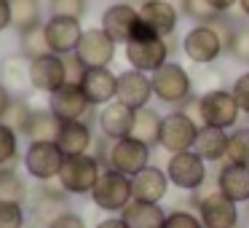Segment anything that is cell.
Masks as SVG:
<instances>
[{
    "mask_svg": "<svg viewBox=\"0 0 249 228\" xmlns=\"http://www.w3.org/2000/svg\"><path fill=\"white\" fill-rule=\"evenodd\" d=\"M193 204L198 212L204 228H238L241 215H238V204L228 199L222 190H209V193H193Z\"/></svg>",
    "mask_w": 249,
    "mask_h": 228,
    "instance_id": "cell-11",
    "label": "cell"
},
{
    "mask_svg": "<svg viewBox=\"0 0 249 228\" xmlns=\"http://www.w3.org/2000/svg\"><path fill=\"white\" fill-rule=\"evenodd\" d=\"M11 97H14V94L6 89V83L0 81V118H3V113H6V108H8V102H11Z\"/></svg>",
    "mask_w": 249,
    "mask_h": 228,
    "instance_id": "cell-47",
    "label": "cell"
},
{
    "mask_svg": "<svg viewBox=\"0 0 249 228\" xmlns=\"http://www.w3.org/2000/svg\"><path fill=\"white\" fill-rule=\"evenodd\" d=\"M228 137H231V132H228V129H217V126H204V124H201L193 151L198 153L206 164H225Z\"/></svg>",
    "mask_w": 249,
    "mask_h": 228,
    "instance_id": "cell-25",
    "label": "cell"
},
{
    "mask_svg": "<svg viewBox=\"0 0 249 228\" xmlns=\"http://www.w3.org/2000/svg\"><path fill=\"white\" fill-rule=\"evenodd\" d=\"M30 183L17 172V169H0V201H19L27 204L30 201Z\"/></svg>",
    "mask_w": 249,
    "mask_h": 228,
    "instance_id": "cell-31",
    "label": "cell"
},
{
    "mask_svg": "<svg viewBox=\"0 0 249 228\" xmlns=\"http://www.w3.org/2000/svg\"><path fill=\"white\" fill-rule=\"evenodd\" d=\"M228 54H231L238 65L249 67V22H238L236 35H233L231 46H228Z\"/></svg>",
    "mask_w": 249,
    "mask_h": 228,
    "instance_id": "cell-39",
    "label": "cell"
},
{
    "mask_svg": "<svg viewBox=\"0 0 249 228\" xmlns=\"http://www.w3.org/2000/svg\"><path fill=\"white\" fill-rule=\"evenodd\" d=\"M137 24H140V8L129 0H118V3H110L102 11L99 19V27L110 35L118 46L129 43V38L134 35Z\"/></svg>",
    "mask_w": 249,
    "mask_h": 228,
    "instance_id": "cell-14",
    "label": "cell"
},
{
    "mask_svg": "<svg viewBox=\"0 0 249 228\" xmlns=\"http://www.w3.org/2000/svg\"><path fill=\"white\" fill-rule=\"evenodd\" d=\"M166 174L172 180L174 188L188 190V193H196L206 185L209 180V172H206V161L198 156L196 151H182V153H172L166 161Z\"/></svg>",
    "mask_w": 249,
    "mask_h": 228,
    "instance_id": "cell-12",
    "label": "cell"
},
{
    "mask_svg": "<svg viewBox=\"0 0 249 228\" xmlns=\"http://www.w3.org/2000/svg\"><path fill=\"white\" fill-rule=\"evenodd\" d=\"M0 81L6 83V89L11 94H24V89L30 86V62L22 57H11L0 65Z\"/></svg>",
    "mask_w": 249,
    "mask_h": 228,
    "instance_id": "cell-30",
    "label": "cell"
},
{
    "mask_svg": "<svg viewBox=\"0 0 249 228\" xmlns=\"http://www.w3.org/2000/svg\"><path fill=\"white\" fill-rule=\"evenodd\" d=\"M51 228H89V226H86V220H83V217L78 215V212L67 209V212H62V215L56 217Z\"/></svg>",
    "mask_w": 249,
    "mask_h": 228,
    "instance_id": "cell-43",
    "label": "cell"
},
{
    "mask_svg": "<svg viewBox=\"0 0 249 228\" xmlns=\"http://www.w3.org/2000/svg\"><path fill=\"white\" fill-rule=\"evenodd\" d=\"M65 158L67 156L56 145V140H35V142H27V148H24L22 167L35 183H49V180L59 177Z\"/></svg>",
    "mask_w": 249,
    "mask_h": 228,
    "instance_id": "cell-6",
    "label": "cell"
},
{
    "mask_svg": "<svg viewBox=\"0 0 249 228\" xmlns=\"http://www.w3.org/2000/svg\"><path fill=\"white\" fill-rule=\"evenodd\" d=\"M247 215H249V201H247Z\"/></svg>",
    "mask_w": 249,
    "mask_h": 228,
    "instance_id": "cell-49",
    "label": "cell"
},
{
    "mask_svg": "<svg viewBox=\"0 0 249 228\" xmlns=\"http://www.w3.org/2000/svg\"><path fill=\"white\" fill-rule=\"evenodd\" d=\"M236 11L241 14L244 19L249 22V0H238V6H236Z\"/></svg>",
    "mask_w": 249,
    "mask_h": 228,
    "instance_id": "cell-48",
    "label": "cell"
},
{
    "mask_svg": "<svg viewBox=\"0 0 249 228\" xmlns=\"http://www.w3.org/2000/svg\"><path fill=\"white\" fill-rule=\"evenodd\" d=\"M177 6L182 11V17H188L193 24H212L222 17L209 0H179Z\"/></svg>",
    "mask_w": 249,
    "mask_h": 228,
    "instance_id": "cell-35",
    "label": "cell"
},
{
    "mask_svg": "<svg viewBox=\"0 0 249 228\" xmlns=\"http://www.w3.org/2000/svg\"><path fill=\"white\" fill-rule=\"evenodd\" d=\"M161 121L163 113H158L156 108H140L134 115V126H131V137L150 148H158V137H161Z\"/></svg>",
    "mask_w": 249,
    "mask_h": 228,
    "instance_id": "cell-27",
    "label": "cell"
},
{
    "mask_svg": "<svg viewBox=\"0 0 249 228\" xmlns=\"http://www.w3.org/2000/svg\"><path fill=\"white\" fill-rule=\"evenodd\" d=\"M94 129L89 121H65L56 134V145L62 148L65 156H83V153H94Z\"/></svg>",
    "mask_w": 249,
    "mask_h": 228,
    "instance_id": "cell-23",
    "label": "cell"
},
{
    "mask_svg": "<svg viewBox=\"0 0 249 228\" xmlns=\"http://www.w3.org/2000/svg\"><path fill=\"white\" fill-rule=\"evenodd\" d=\"M11 27V0H0V33Z\"/></svg>",
    "mask_w": 249,
    "mask_h": 228,
    "instance_id": "cell-44",
    "label": "cell"
},
{
    "mask_svg": "<svg viewBox=\"0 0 249 228\" xmlns=\"http://www.w3.org/2000/svg\"><path fill=\"white\" fill-rule=\"evenodd\" d=\"M59 126H62V121L56 118L49 108H35L33 110V118H30V124H27V129H24L22 137H27V142H35V140H56Z\"/></svg>",
    "mask_w": 249,
    "mask_h": 228,
    "instance_id": "cell-29",
    "label": "cell"
},
{
    "mask_svg": "<svg viewBox=\"0 0 249 228\" xmlns=\"http://www.w3.org/2000/svg\"><path fill=\"white\" fill-rule=\"evenodd\" d=\"M49 110L65 124V121H86L94 105L83 94L81 83H65L54 94H49Z\"/></svg>",
    "mask_w": 249,
    "mask_h": 228,
    "instance_id": "cell-15",
    "label": "cell"
},
{
    "mask_svg": "<svg viewBox=\"0 0 249 228\" xmlns=\"http://www.w3.org/2000/svg\"><path fill=\"white\" fill-rule=\"evenodd\" d=\"M209 3H212V6H214L220 14H231L233 8L238 6V0H209Z\"/></svg>",
    "mask_w": 249,
    "mask_h": 228,
    "instance_id": "cell-46",
    "label": "cell"
},
{
    "mask_svg": "<svg viewBox=\"0 0 249 228\" xmlns=\"http://www.w3.org/2000/svg\"><path fill=\"white\" fill-rule=\"evenodd\" d=\"M169 185H172V180H169L166 169L156 167V164L145 167L142 172H137L131 177V190H134V199H140V201H156V204H161L169 193Z\"/></svg>",
    "mask_w": 249,
    "mask_h": 228,
    "instance_id": "cell-22",
    "label": "cell"
},
{
    "mask_svg": "<svg viewBox=\"0 0 249 228\" xmlns=\"http://www.w3.org/2000/svg\"><path fill=\"white\" fill-rule=\"evenodd\" d=\"M67 83V67L65 57L59 54H43L30 62V86L40 94H54Z\"/></svg>",
    "mask_w": 249,
    "mask_h": 228,
    "instance_id": "cell-17",
    "label": "cell"
},
{
    "mask_svg": "<svg viewBox=\"0 0 249 228\" xmlns=\"http://www.w3.org/2000/svg\"><path fill=\"white\" fill-rule=\"evenodd\" d=\"M89 14V0H49V17L81 19Z\"/></svg>",
    "mask_w": 249,
    "mask_h": 228,
    "instance_id": "cell-38",
    "label": "cell"
},
{
    "mask_svg": "<svg viewBox=\"0 0 249 228\" xmlns=\"http://www.w3.org/2000/svg\"><path fill=\"white\" fill-rule=\"evenodd\" d=\"M201 124L193 121L188 113H182L179 108L163 113L161 121V137H158V148L166 151L169 156L172 153H182V151H193L196 137H198Z\"/></svg>",
    "mask_w": 249,
    "mask_h": 228,
    "instance_id": "cell-10",
    "label": "cell"
},
{
    "mask_svg": "<svg viewBox=\"0 0 249 228\" xmlns=\"http://www.w3.org/2000/svg\"><path fill=\"white\" fill-rule=\"evenodd\" d=\"M225 161L249 167V126H236V129H231Z\"/></svg>",
    "mask_w": 249,
    "mask_h": 228,
    "instance_id": "cell-36",
    "label": "cell"
},
{
    "mask_svg": "<svg viewBox=\"0 0 249 228\" xmlns=\"http://www.w3.org/2000/svg\"><path fill=\"white\" fill-rule=\"evenodd\" d=\"M43 33L51 54L67 57L75 54L78 43L83 38V24L81 19H70V17H49L43 22Z\"/></svg>",
    "mask_w": 249,
    "mask_h": 228,
    "instance_id": "cell-16",
    "label": "cell"
},
{
    "mask_svg": "<svg viewBox=\"0 0 249 228\" xmlns=\"http://www.w3.org/2000/svg\"><path fill=\"white\" fill-rule=\"evenodd\" d=\"M137 110H131L129 105H124L121 99L102 105L97 113V126L99 134L107 140H121V137H131V126H134Z\"/></svg>",
    "mask_w": 249,
    "mask_h": 228,
    "instance_id": "cell-19",
    "label": "cell"
},
{
    "mask_svg": "<svg viewBox=\"0 0 249 228\" xmlns=\"http://www.w3.org/2000/svg\"><path fill=\"white\" fill-rule=\"evenodd\" d=\"M43 22L46 19L40 0H11V27L17 30V35L24 30L40 27Z\"/></svg>",
    "mask_w": 249,
    "mask_h": 228,
    "instance_id": "cell-28",
    "label": "cell"
},
{
    "mask_svg": "<svg viewBox=\"0 0 249 228\" xmlns=\"http://www.w3.org/2000/svg\"><path fill=\"white\" fill-rule=\"evenodd\" d=\"M179 51L185 54V59L198 65V67H209V65H214L222 54H228L220 33L214 30V24H193V27L182 35Z\"/></svg>",
    "mask_w": 249,
    "mask_h": 228,
    "instance_id": "cell-7",
    "label": "cell"
},
{
    "mask_svg": "<svg viewBox=\"0 0 249 228\" xmlns=\"http://www.w3.org/2000/svg\"><path fill=\"white\" fill-rule=\"evenodd\" d=\"M163 228H204V223H201L198 212L185 209V207H177V209L166 212Z\"/></svg>",
    "mask_w": 249,
    "mask_h": 228,
    "instance_id": "cell-40",
    "label": "cell"
},
{
    "mask_svg": "<svg viewBox=\"0 0 249 228\" xmlns=\"http://www.w3.org/2000/svg\"><path fill=\"white\" fill-rule=\"evenodd\" d=\"M105 164L99 161L94 153H83V156H67L59 172V185L70 196H89L97 185L99 174H102Z\"/></svg>",
    "mask_w": 249,
    "mask_h": 228,
    "instance_id": "cell-8",
    "label": "cell"
},
{
    "mask_svg": "<svg viewBox=\"0 0 249 228\" xmlns=\"http://www.w3.org/2000/svg\"><path fill=\"white\" fill-rule=\"evenodd\" d=\"M94 228H129V226H126V220L121 215H107V217H102Z\"/></svg>",
    "mask_w": 249,
    "mask_h": 228,
    "instance_id": "cell-45",
    "label": "cell"
},
{
    "mask_svg": "<svg viewBox=\"0 0 249 228\" xmlns=\"http://www.w3.org/2000/svg\"><path fill=\"white\" fill-rule=\"evenodd\" d=\"M121 217L126 220L129 228H163L166 220V209L156 201H140L131 199V204L121 212Z\"/></svg>",
    "mask_w": 249,
    "mask_h": 228,
    "instance_id": "cell-26",
    "label": "cell"
},
{
    "mask_svg": "<svg viewBox=\"0 0 249 228\" xmlns=\"http://www.w3.org/2000/svg\"><path fill=\"white\" fill-rule=\"evenodd\" d=\"M115 54H118V43L102 27L83 30V38L75 49V57L86 67H110L115 62Z\"/></svg>",
    "mask_w": 249,
    "mask_h": 228,
    "instance_id": "cell-13",
    "label": "cell"
},
{
    "mask_svg": "<svg viewBox=\"0 0 249 228\" xmlns=\"http://www.w3.org/2000/svg\"><path fill=\"white\" fill-rule=\"evenodd\" d=\"M153 97L169 108H179L188 97H193V78L185 70V65L169 59L163 67L153 73Z\"/></svg>",
    "mask_w": 249,
    "mask_h": 228,
    "instance_id": "cell-5",
    "label": "cell"
},
{
    "mask_svg": "<svg viewBox=\"0 0 249 228\" xmlns=\"http://www.w3.org/2000/svg\"><path fill=\"white\" fill-rule=\"evenodd\" d=\"M179 43H182V40H177L174 35L172 38L156 35L140 19V24H137L134 35L129 38V43H124V57H126V62H129V67L153 76L158 67H163L169 59H172V54L179 49Z\"/></svg>",
    "mask_w": 249,
    "mask_h": 228,
    "instance_id": "cell-1",
    "label": "cell"
},
{
    "mask_svg": "<svg viewBox=\"0 0 249 228\" xmlns=\"http://www.w3.org/2000/svg\"><path fill=\"white\" fill-rule=\"evenodd\" d=\"M140 19L161 38H172L177 35V24L182 19V11H179L177 3L172 0H142L140 6Z\"/></svg>",
    "mask_w": 249,
    "mask_h": 228,
    "instance_id": "cell-18",
    "label": "cell"
},
{
    "mask_svg": "<svg viewBox=\"0 0 249 228\" xmlns=\"http://www.w3.org/2000/svg\"><path fill=\"white\" fill-rule=\"evenodd\" d=\"M214 188L222 190L228 199H233L236 204H247L249 201V167L244 164H231L225 161L217 172Z\"/></svg>",
    "mask_w": 249,
    "mask_h": 228,
    "instance_id": "cell-24",
    "label": "cell"
},
{
    "mask_svg": "<svg viewBox=\"0 0 249 228\" xmlns=\"http://www.w3.org/2000/svg\"><path fill=\"white\" fill-rule=\"evenodd\" d=\"M43 54H49V43H46L43 24L19 33V57H22V59L33 62V59H38V57H43Z\"/></svg>",
    "mask_w": 249,
    "mask_h": 228,
    "instance_id": "cell-33",
    "label": "cell"
},
{
    "mask_svg": "<svg viewBox=\"0 0 249 228\" xmlns=\"http://www.w3.org/2000/svg\"><path fill=\"white\" fill-rule=\"evenodd\" d=\"M19 161H22L19 134L6 124H0V169H17Z\"/></svg>",
    "mask_w": 249,
    "mask_h": 228,
    "instance_id": "cell-34",
    "label": "cell"
},
{
    "mask_svg": "<svg viewBox=\"0 0 249 228\" xmlns=\"http://www.w3.org/2000/svg\"><path fill=\"white\" fill-rule=\"evenodd\" d=\"M81 89L94 108H102L118 97V73L110 67H89L81 78Z\"/></svg>",
    "mask_w": 249,
    "mask_h": 228,
    "instance_id": "cell-20",
    "label": "cell"
},
{
    "mask_svg": "<svg viewBox=\"0 0 249 228\" xmlns=\"http://www.w3.org/2000/svg\"><path fill=\"white\" fill-rule=\"evenodd\" d=\"M91 204L97 209H102L105 215H121L126 207L134 199V190H131V177L129 174H121L115 169L105 167L102 174H99L94 190L89 193Z\"/></svg>",
    "mask_w": 249,
    "mask_h": 228,
    "instance_id": "cell-4",
    "label": "cell"
},
{
    "mask_svg": "<svg viewBox=\"0 0 249 228\" xmlns=\"http://www.w3.org/2000/svg\"><path fill=\"white\" fill-rule=\"evenodd\" d=\"M65 67H67V83H81L83 73L89 70V67L83 65V62L78 59L75 54H67V57H65Z\"/></svg>",
    "mask_w": 249,
    "mask_h": 228,
    "instance_id": "cell-42",
    "label": "cell"
},
{
    "mask_svg": "<svg viewBox=\"0 0 249 228\" xmlns=\"http://www.w3.org/2000/svg\"><path fill=\"white\" fill-rule=\"evenodd\" d=\"M231 92H233V97H236V102H238V108H241V113L249 115V67H247L244 73H238V76H236V81H233Z\"/></svg>",
    "mask_w": 249,
    "mask_h": 228,
    "instance_id": "cell-41",
    "label": "cell"
},
{
    "mask_svg": "<svg viewBox=\"0 0 249 228\" xmlns=\"http://www.w3.org/2000/svg\"><path fill=\"white\" fill-rule=\"evenodd\" d=\"M150 145L134 140V137H121V140H107L99 134L97 140V151L94 156L105 164V167L115 169L121 174L134 177L137 172H142L145 167H150Z\"/></svg>",
    "mask_w": 249,
    "mask_h": 228,
    "instance_id": "cell-2",
    "label": "cell"
},
{
    "mask_svg": "<svg viewBox=\"0 0 249 228\" xmlns=\"http://www.w3.org/2000/svg\"><path fill=\"white\" fill-rule=\"evenodd\" d=\"M241 108H238L236 97L231 89H206L201 94V124L204 126H217V129H236L238 118H241Z\"/></svg>",
    "mask_w": 249,
    "mask_h": 228,
    "instance_id": "cell-9",
    "label": "cell"
},
{
    "mask_svg": "<svg viewBox=\"0 0 249 228\" xmlns=\"http://www.w3.org/2000/svg\"><path fill=\"white\" fill-rule=\"evenodd\" d=\"M124 105H129L131 110H140V108H147L153 99V78L142 70H129L118 73V97Z\"/></svg>",
    "mask_w": 249,
    "mask_h": 228,
    "instance_id": "cell-21",
    "label": "cell"
},
{
    "mask_svg": "<svg viewBox=\"0 0 249 228\" xmlns=\"http://www.w3.org/2000/svg\"><path fill=\"white\" fill-rule=\"evenodd\" d=\"M70 209V193L59 185V180L35 183L27 201V228H51L62 212Z\"/></svg>",
    "mask_w": 249,
    "mask_h": 228,
    "instance_id": "cell-3",
    "label": "cell"
},
{
    "mask_svg": "<svg viewBox=\"0 0 249 228\" xmlns=\"http://www.w3.org/2000/svg\"><path fill=\"white\" fill-rule=\"evenodd\" d=\"M33 105L27 102V97L24 94H14L11 102H8L6 113H3V118H0V124H6L8 129H14L19 137L24 134V129H27L30 118H33Z\"/></svg>",
    "mask_w": 249,
    "mask_h": 228,
    "instance_id": "cell-32",
    "label": "cell"
},
{
    "mask_svg": "<svg viewBox=\"0 0 249 228\" xmlns=\"http://www.w3.org/2000/svg\"><path fill=\"white\" fill-rule=\"evenodd\" d=\"M27 204L0 201V228H27Z\"/></svg>",
    "mask_w": 249,
    "mask_h": 228,
    "instance_id": "cell-37",
    "label": "cell"
}]
</instances>
